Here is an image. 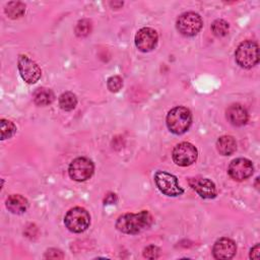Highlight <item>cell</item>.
Returning a JSON list of instances; mask_svg holds the SVG:
<instances>
[{
    "label": "cell",
    "instance_id": "obj_23",
    "mask_svg": "<svg viewBox=\"0 0 260 260\" xmlns=\"http://www.w3.org/2000/svg\"><path fill=\"white\" fill-rule=\"evenodd\" d=\"M123 85V80L120 76H111L108 81H107V86L112 92H117L122 88Z\"/></svg>",
    "mask_w": 260,
    "mask_h": 260
},
{
    "label": "cell",
    "instance_id": "obj_13",
    "mask_svg": "<svg viewBox=\"0 0 260 260\" xmlns=\"http://www.w3.org/2000/svg\"><path fill=\"white\" fill-rule=\"evenodd\" d=\"M236 251L235 242L229 238H220L212 248V254L216 259H231L236 254Z\"/></svg>",
    "mask_w": 260,
    "mask_h": 260
},
{
    "label": "cell",
    "instance_id": "obj_10",
    "mask_svg": "<svg viewBox=\"0 0 260 260\" xmlns=\"http://www.w3.org/2000/svg\"><path fill=\"white\" fill-rule=\"evenodd\" d=\"M254 171V167L251 160L244 158V157H239L231 161L228 173L230 177L236 181H243L252 176Z\"/></svg>",
    "mask_w": 260,
    "mask_h": 260
},
{
    "label": "cell",
    "instance_id": "obj_26",
    "mask_svg": "<svg viewBox=\"0 0 260 260\" xmlns=\"http://www.w3.org/2000/svg\"><path fill=\"white\" fill-rule=\"evenodd\" d=\"M259 256H260V248H259V244H256L250 251V258L258 259Z\"/></svg>",
    "mask_w": 260,
    "mask_h": 260
},
{
    "label": "cell",
    "instance_id": "obj_8",
    "mask_svg": "<svg viewBox=\"0 0 260 260\" xmlns=\"http://www.w3.org/2000/svg\"><path fill=\"white\" fill-rule=\"evenodd\" d=\"M172 155L176 165L187 167L196 161L198 151L193 144L189 142H181L175 146Z\"/></svg>",
    "mask_w": 260,
    "mask_h": 260
},
{
    "label": "cell",
    "instance_id": "obj_22",
    "mask_svg": "<svg viewBox=\"0 0 260 260\" xmlns=\"http://www.w3.org/2000/svg\"><path fill=\"white\" fill-rule=\"evenodd\" d=\"M91 30V23L88 19H81L77 22L75 27V34L78 37H85Z\"/></svg>",
    "mask_w": 260,
    "mask_h": 260
},
{
    "label": "cell",
    "instance_id": "obj_1",
    "mask_svg": "<svg viewBox=\"0 0 260 260\" xmlns=\"http://www.w3.org/2000/svg\"><path fill=\"white\" fill-rule=\"evenodd\" d=\"M152 223V216L147 210L138 213H125L120 215L116 221V228L124 233L135 235L149 228Z\"/></svg>",
    "mask_w": 260,
    "mask_h": 260
},
{
    "label": "cell",
    "instance_id": "obj_5",
    "mask_svg": "<svg viewBox=\"0 0 260 260\" xmlns=\"http://www.w3.org/2000/svg\"><path fill=\"white\" fill-rule=\"evenodd\" d=\"M153 178L156 187L162 194L176 197L184 193V190L179 186L176 176L164 171H157L155 172Z\"/></svg>",
    "mask_w": 260,
    "mask_h": 260
},
{
    "label": "cell",
    "instance_id": "obj_20",
    "mask_svg": "<svg viewBox=\"0 0 260 260\" xmlns=\"http://www.w3.org/2000/svg\"><path fill=\"white\" fill-rule=\"evenodd\" d=\"M0 125H1V139L2 140L10 138L16 132L15 125L9 120L1 119Z\"/></svg>",
    "mask_w": 260,
    "mask_h": 260
},
{
    "label": "cell",
    "instance_id": "obj_6",
    "mask_svg": "<svg viewBox=\"0 0 260 260\" xmlns=\"http://www.w3.org/2000/svg\"><path fill=\"white\" fill-rule=\"evenodd\" d=\"M202 27V19L198 13L185 12L177 19V29L185 37H193L199 32Z\"/></svg>",
    "mask_w": 260,
    "mask_h": 260
},
{
    "label": "cell",
    "instance_id": "obj_11",
    "mask_svg": "<svg viewBox=\"0 0 260 260\" xmlns=\"http://www.w3.org/2000/svg\"><path fill=\"white\" fill-rule=\"evenodd\" d=\"M157 32L151 27H142L135 35V46L141 52L153 50L157 44Z\"/></svg>",
    "mask_w": 260,
    "mask_h": 260
},
{
    "label": "cell",
    "instance_id": "obj_18",
    "mask_svg": "<svg viewBox=\"0 0 260 260\" xmlns=\"http://www.w3.org/2000/svg\"><path fill=\"white\" fill-rule=\"evenodd\" d=\"M25 11V5L19 1H11L8 2L5 6V13L8 15L9 18L15 19L19 18L23 15Z\"/></svg>",
    "mask_w": 260,
    "mask_h": 260
},
{
    "label": "cell",
    "instance_id": "obj_9",
    "mask_svg": "<svg viewBox=\"0 0 260 260\" xmlns=\"http://www.w3.org/2000/svg\"><path fill=\"white\" fill-rule=\"evenodd\" d=\"M17 67L21 78L29 84L36 83L41 77L42 71L39 65L25 55H19Z\"/></svg>",
    "mask_w": 260,
    "mask_h": 260
},
{
    "label": "cell",
    "instance_id": "obj_24",
    "mask_svg": "<svg viewBox=\"0 0 260 260\" xmlns=\"http://www.w3.org/2000/svg\"><path fill=\"white\" fill-rule=\"evenodd\" d=\"M159 248H157L154 245H150L148 247H146L143 251V256L147 259H155L159 256Z\"/></svg>",
    "mask_w": 260,
    "mask_h": 260
},
{
    "label": "cell",
    "instance_id": "obj_3",
    "mask_svg": "<svg viewBox=\"0 0 260 260\" xmlns=\"http://www.w3.org/2000/svg\"><path fill=\"white\" fill-rule=\"evenodd\" d=\"M237 63L243 68H252L259 62V47L257 43L247 40L239 45L235 53Z\"/></svg>",
    "mask_w": 260,
    "mask_h": 260
},
{
    "label": "cell",
    "instance_id": "obj_17",
    "mask_svg": "<svg viewBox=\"0 0 260 260\" xmlns=\"http://www.w3.org/2000/svg\"><path fill=\"white\" fill-rule=\"evenodd\" d=\"M32 98H34V102L38 106H47V105L52 104L55 95L50 88L39 87L35 90Z\"/></svg>",
    "mask_w": 260,
    "mask_h": 260
},
{
    "label": "cell",
    "instance_id": "obj_14",
    "mask_svg": "<svg viewBox=\"0 0 260 260\" xmlns=\"http://www.w3.org/2000/svg\"><path fill=\"white\" fill-rule=\"evenodd\" d=\"M225 114L228 121L234 126H243L248 121L247 110L239 104L231 105L226 109Z\"/></svg>",
    "mask_w": 260,
    "mask_h": 260
},
{
    "label": "cell",
    "instance_id": "obj_12",
    "mask_svg": "<svg viewBox=\"0 0 260 260\" xmlns=\"http://www.w3.org/2000/svg\"><path fill=\"white\" fill-rule=\"evenodd\" d=\"M188 183L190 187L195 190L200 197L205 199H212L216 196V188L212 181L206 178H189Z\"/></svg>",
    "mask_w": 260,
    "mask_h": 260
},
{
    "label": "cell",
    "instance_id": "obj_19",
    "mask_svg": "<svg viewBox=\"0 0 260 260\" xmlns=\"http://www.w3.org/2000/svg\"><path fill=\"white\" fill-rule=\"evenodd\" d=\"M77 105V98L71 91H66L62 93L59 98V106L64 111H71Z\"/></svg>",
    "mask_w": 260,
    "mask_h": 260
},
{
    "label": "cell",
    "instance_id": "obj_7",
    "mask_svg": "<svg viewBox=\"0 0 260 260\" xmlns=\"http://www.w3.org/2000/svg\"><path fill=\"white\" fill-rule=\"evenodd\" d=\"M94 171L93 162L87 157H77L69 165L68 173L71 179L82 182L89 179Z\"/></svg>",
    "mask_w": 260,
    "mask_h": 260
},
{
    "label": "cell",
    "instance_id": "obj_25",
    "mask_svg": "<svg viewBox=\"0 0 260 260\" xmlns=\"http://www.w3.org/2000/svg\"><path fill=\"white\" fill-rule=\"evenodd\" d=\"M45 258H49V259H62V258H64V255L62 254V252L60 250L49 249L46 252V254H45Z\"/></svg>",
    "mask_w": 260,
    "mask_h": 260
},
{
    "label": "cell",
    "instance_id": "obj_2",
    "mask_svg": "<svg viewBox=\"0 0 260 260\" xmlns=\"http://www.w3.org/2000/svg\"><path fill=\"white\" fill-rule=\"evenodd\" d=\"M192 115L185 107H176L167 115V126L169 130L177 135L185 133L191 125Z\"/></svg>",
    "mask_w": 260,
    "mask_h": 260
},
{
    "label": "cell",
    "instance_id": "obj_15",
    "mask_svg": "<svg viewBox=\"0 0 260 260\" xmlns=\"http://www.w3.org/2000/svg\"><path fill=\"white\" fill-rule=\"evenodd\" d=\"M6 207L15 214H21L28 208V201L19 194H12L6 200Z\"/></svg>",
    "mask_w": 260,
    "mask_h": 260
},
{
    "label": "cell",
    "instance_id": "obj_4",
    "mask_svg": "<svg viewBox=\"0 0 260 260\" xmlns=\"http://www.w3.org/2000/svg\"><path fill=\"white\" fill-rule=\"evenodd\" d=\"M64 223L66 228L72 233L84 232L90 223L89 213L82 207H74L67 211Z\"/></svg>",
    "mask_w": 260,
    "mask_h": 260
},
{
    "label": "cell",
    "instance_id": "obj_21",
    "mask_svg": "<svg viewBox=\"0 0 260 260\" xmlns=\"http://www.w3.org/2000/svg\"><path fill=\"white\" fill-rule=\"evenodd\" d=\"M229 23L223 19H216L211 24V30L216 37H223L229 32Z\"/></svg>",
    "mask_w": 260,
    "mask_h": 260
},
{
    "label": "cell",
    "instance_id": "obj_16",
    "mask_svg": "<svg viewBox=\"0 0 260 260\" xmlns=\"http://www.w3.org/2000/svg\"><path fill=\"white\" fill-rule=\"evenodd\" d=\"M216 148L222 155H231L237 149L236 140L232 136H221L216 141Z\"/></svg>",
    "mask_w": 260,
    "mask_h": 260
}]
</instances>
